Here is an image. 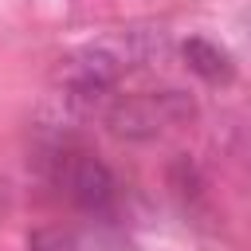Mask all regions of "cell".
Wrapping results in <instances>:
<instances>
[{
    "label": "cell",
    "instance_id": "obj_1",
    "mask_svg": "<svg viewBox=\"0 0 251 251\" xmlns=\"http://www.w3.org/2000/svg\"><path fill=\"white\" fill-rule=\"evenodd\" d=\"M161 55H165L161 31H122L114 39H98V43H86L75 55H67L59 67V78L71 90V98L90 102V98L110 94L126 71L145 67Z\"/></svg>",
    "mask_w": 251,
    "mask_h": 251
},
{
    "label": "cell",
    "instance_id": "obj_2",
    "mask_svg": "<svg viewBox=\"0 0 251 251\" xmlns=\"http://www.w3.org/2000/svg\"><path fill=\"white\" fill-rule=\"evenodd\" d=\"M184 118H192V98L180 94V90L122 94V98H114L110 110H106L110 129L122 133V137H133V141H141V137H157L161 129L176 126V122H184Z\"/></svg>",
    "mask_w": 251,
    "mask_h": 251
},
{
    "label": "cell",
    "instance_id": "obj_3",
    "mask_svg": "<svg viewBox=\"0 0 251 251\" xmlns=\"http://www.w3.org/2000/svg\"><path fill=\"white\" fill-rule=\"evenodd\" d=\"M59 184H63L67 200L78 212H90V216L110 212L114 200H118V180H114L110 165L98 161L94 153H63V161H59Z\"/></svg>",
    "mask_w": 251,
    "mask_h": 251
},
{
    "label": "cell",
    "instance_id": "obj_4",
    "mask_svg": "<svg viewBox=\"0 0 251 251\" xmlns=\"http://www.w3.org/2000/svg\"><path fill=\"white\" fill-rule=\"evenodd\" d=\"M180 59H184V67H188L192 75H200L204 82H231V75H235L231 55H227L220 43L204 39V35L184 39V43H180Z\"/></svg>",
    "mask_w": 251,
    "mask_h": 251
},
{
    "label": "cell",
    "instance_id": "obj_5",
    "mask_svg": "<svg viewBox=\"0 0 251 251\" xmlns=\"http://www.w3.org/2000/svg\"><path fill=\"white\" fill-rule=\"evenodd\" d=\"M27 247L31 251H78V239L71 231H63V227H43V231H35L27 239Z\"/></svg>",
    "mask_w": 251,
    "mask_h": 251
}]
</instances>
